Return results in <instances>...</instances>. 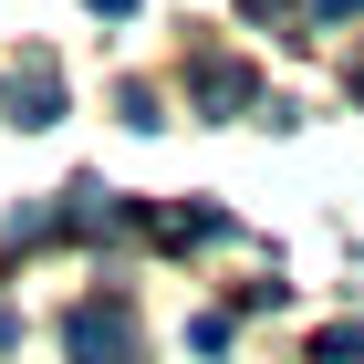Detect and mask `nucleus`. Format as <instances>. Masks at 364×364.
I'll return each mask as SVG.
<instances>
[{"mask_svg":"<svg viewBox=\"0 0 364 364\" xmlns=\"http://www.w3.org/2000/svg\"><path fill=\"white\" fill-rule=\"evenodd\" d=\"M312 364H364V323H333V333H312Z\"/></svg>","mask_w":364,"mask_h":364,"instance_id":"obj_4","label":"nucleus"},{"mask_svg":"<svg viewBox=\"0 0 364 364\" xmlns=\"http://www.w3.org/2000/svg\"><path fill=\"white\" fill-rule=\"evenodd\" d=\"M11 114H21V125H63V84H53V63H31L21 84H11Z\"/></svg>","mask_w":364,"mask_h":364,"instance_id":"obj_3","label":"nucleus"},{"mask_svg":"<svg viewBox=\"0 0 364 364\" xmlns=\"http://www.w3.org/2000/svg\"><path fill=\"white\" fill-rule=\"evenodd\" d=\"M63 354H73V364H136V323H125V302H73Z\"/></svg>","mask_w":364,"mask_h":364,"instance_id":"obj_1","label":"nucleus"},{"mask_svg":"<svg viewBox=\"0 0 364 364\" xmlns=\"http://www.w3.org/2000/svg\"><path fill=\"white\" fill-rule=\"evenodd\" d=\"M354 11H364V0H312V21H323V31H333V21H354Z\"/></svg>","mask_w":364,"mask_h":364,"instance_id":"obj_5","label":"nucleus"},{"mask_svg":"<svg viewBox=\"0 0 364 364\" xmlns=\"http://www.w3.org/2000/svg\"><path fill=\"white\" fill-rule=\"evenodd\" d=\"M94 11H105V21H136V0H94Z\"/></svg>","mask_w":364,"mask_h":364,"instance_id":"obj_6","label":"nucleus"},{"mask_svg":"<svg viewBox=\"0 0 364 364\" xmlns=\"http://www.w3.org/2000/svg\"><path fill=\"white\" fill-rule=\"evenodd\" d=\"M250 63H229V53H208V63H198V73H188V105L198 114H250Z\"/></svg>","mask_w":364,"mask_h":364,"instance_id":"obj_2","label":"nucleus"}]
</instances>
